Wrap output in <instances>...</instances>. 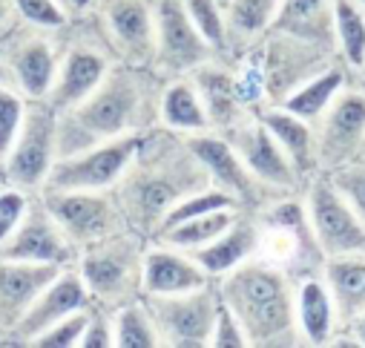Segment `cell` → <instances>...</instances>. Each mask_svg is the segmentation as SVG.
Masks as SVG:
<instances>
[{
  "mask_svg": "<svg viewBox=\"0 0 365 348\" xmlns=\"http://www.w3.org/2000/svg\"><path fill=\"white\" fill-rule=\"evenodd\" d=\"M18 21L38 29H63L69 24L63 6L58 0H12Z\"/></svg>",
  "mask_w": 365,
  "mask_h": 348,
  "instance_id": "obj_39",
  "label": "cell"
},
{
  "mask_svg": "<svg viewBox=\"0 0 365 348\" xmlns=\"http://www.w3.org/2000/svg\"><path fill=\"white\" fill-rule=\"evenodd\" d=\"M259 247V222L256 213L242 208L239 216L230 222V227L225 233H219L210 245L193 250L190 256L207 271L210 280H222L225 274H230L233 268H239L242 262L256 256Z\"/></svg>",
  "mask_w": 365,
  "mask_h": 348,
  "instance_id": "obj_23",
  "label": "cell"
},
{
  "mask_svg": "<svg viewBox=\"0 0 365 348\" xmlns=\"http://www.w3.org/2000/svg\"><path fill=\"white\" fill-rule=\"evenodd\" d=\"M86 314L89 308H81L58 322H52L49 328H43L29 348H78L81 342V334H83V325H86Z\"/></svg>",
  "mask_w": 365,
  "mask_h": 348,
  "instance_id": "obj_38",
  "label": "cell"
},
{
  "mask_svg": "<svg viewBox=\"0 0 365 348\" xmlns=\"http://www.w3.org/2000/svg\"><path fill=\"white\" fill-rule=\"evenodd\" d=\"M190 78L196 83L199 96H202V104H205L207 118H210V127L216 133H227V130H233L236 124H242L245 118L253 116V110L245 104V98L239 93L233 66H230V61L225 55H216L207 63L196 66L190 72Z\"/></svg>",
  "mask_w": 365,
  "mask_h": 348,
  "instance_id": "obj_20",
  "label": "cell"
},
{
  "mask_svg": "<svg viewBox=\"0 0 365 348\" xmlns=\"http://www.w3.org/2000/svg\"><path fill=\"white\" fill-rule=\"evenodd\" d=\"M150 239L135 230H121L98 245L78 250L72 268L89 291L93 305L115 311L127 302L141 300L144 253Z\"/></svg>",
  "mask_w": 365,
  "mask_h": 348,
  "instance_id": "obj_4",
  "label": "cell"
},
{
  "mask_svg": "<svg viewBox=\"0 0 365 348\" xmlns=\"http://www.w3.org/2000/svg\"><path fill=\"white\" fill-rule=\"evenodd\" d=\"M161 83L155 69L115 63L81 104L58 113V158L158 127Z\"/></svg>",
  "mask_w": 365,
  "mask_h": 348,
  "instance_id": "obj_2",
  "label": "cell"
},
{
  "mask_svg": "<svg viewBox=\"0 0 365 348\" xmlns=\"http://www.w3.org/2000/svg\"><path fill=\"white\" fill-rule=\"evenodd\" d=\"M294 305H297V328L302 345H331L339 331L334 297L322 280V274H308L294 280Z\"/></svg>",
  "mask_w": 365,
  "mask_h": 348,
  "instance_id": "obj_24",
  "label": "cell"
},
{
  "mask_svg": "<svg viewBox=\"0 0 365 348\" xmlns=\"http://www.w3.org/2000/svg\"><path fill=\"white\" fill-rule=\"evenodd\" d=\"M58 158V113L46 101H29L24 124L0 158V185L41 193Z\"/></svg>",
  "mask_w": 365,
  "mask_h": 348,
  "instance_id": "obj_6",
  "label": "cell"
},
{
  "mask_svg": "<svg viewBox=\"0 0 365 348\" xmlns=\"http://www.w3.org/2000/svg\"><path fill=\"white\" fill-rule=\"evenodd\" d=\"M325 176L331 179V185L339 190V196L351 205V210L365 225V158H354V161L325 173Z\"/></svg>",
  "mask_w": 365,
  "mask_h": 348,
  "instance_id": "obj_36",
  "label": "cell"
},
{
  "mask_svg": "<svg viewBox=\"0 0 365 348\" xmlns=\"http://www.w3.org/2000/svg\"><path fill=\"white\" fill-rule=\"evenodd\" d=\"M4 259H15V262H35V265H58L66 268L75 262V247L72 242L63 236L61 225L52 219L49 208L43 205V199L35 193L21 225L15 227V233L4 242L0 247Z\"/></svg>",
  "mask_w": 365,
  "mask_h": 348,
  "instance_id": "obj_17",
  "label": "cell"
},
{
  "mask_svg": "<svg viewBox=\"0 0 365 348\" xmlns=\"http://www.w3.org/2000/svg\"><path fill=\"white\" fill-rule=\"evenodd\" d=\"M58 4L63 6V12H66L69 21H81V18H86L89 12L96 9L98 0H58Z\"/></svg>",
  "mask_w": 365,
  "mask_h": 348,
  "instance_id": "obj_43",
  "label": "cell"
},
{
  "mask_svg": "<svg viewBox=\"0 0 365 348\" xmlns=\"http://www.w3.org/2000/svg\"><path fill=\"white\" fill-rule=\"evenodd\" d=\"M78 348H115V331H113V311L101 305H89L86 325L81 334Z\"/></svg>",
  "mask_w": 365,
  "mask_h": 348,
  "instance_id": "obj_40",
  "label": "cell"
},
{
  "mask_svg": "<svg viewBox=\"0 0 365 348\" xmlns=\"http://www.w3.org/2000/svg\"><path fill=\"white\" fill-rule=\"evenodd\" d=\"M256 55V63L264 78V98L267 104H279L288 98L297 86L319 75L325 66H331V55L322 46L297 41L282 32H267L256 46H250Z\"/></svg>",
  "mask_w": 365,
  "mask_h": 348,
  "instance_id": "obj_11",
  "label": "cell"
},
{
  "mask_svg": "<svg viewBox=\"0 0 365 348\" xmlns=\"http://www.w3.org/2000/svg\"><path fill=\"white\" fill-rule=\"evenodd\" d=\"M89 15L118 63L153 69L155 0H98Z\"/></svg>",
  "mask_w": 365,
  "mask_h": 348,
  "instance_id": "obj_10",
  "label": "cell"
},
{
  "mask_svg": "<svg viewBox=\"0 0 365 348\" xmlns=\"http://www.w3.org/2000/svg\"><path fill=\"white\" fill-rule=\"evenodd\" d=\"M282 0H230L225 6L227 18V58L256 46L273 26Z\"/></svg>",
  "mask_w": 365,
  "mask_h": 348,
  "instance_id": "obj_29",
  "label": "cell"
},
{
  "mask_svg": "<svg viewBox=\"0 0 365 348\" xmlns=\"http://www.w3.org/2000/svg\"><path fill=\"white\" fill-rule=\"evenodd\" d=\"M305 210L319 250L328 256L365 253V225L339 196L325 173H317L305 182Z\"/></svg>",
  "mask_w": 365,
  "mask_h": 348,
  "instance_id": "obj_12",
  "label": "cell"
},
{
  "mask_svg": "<svg viewBox=\"0 0 365 348\" xmlns=\"http://www.w3.org/2000/svg\"><path fill=\"white\" fill-rule=\"evenodd\" d=\"M256 118L270 130L273 138L279 141V147L294 161L302 182L317 176L319 173V164H317V130H314L311 121L288 113L279 104H267V107L256 110Z\"/></svg>",
  "mask_w": 365,
  "mask_h": 348,
  "instance_id": "obj_25",
  "label": "cell"
},
{
  "mask_svg": "<svg viewBox=\"0 0 365 348\" xmlns=\"http://www.w3.org/2000/svg\"><path fill=\"white\" fill-rule=\"evenodd\" d=\"M115 348H161V337L144 297L113 311Z\"/></svg>",
  "mask_w": 365,
  "mask_h": 348,
  "instance_id": "obj_32",
  "label": "cell"
},
{
  "mask_svg": "<svg viewBox=\"0 0 365 348\" xmlns=\"http://www.w3.org/2000/svg\"><path fill=\"white\" fill-rule=\"evenodd\" d=\"M345 90V72L342 66H325L319 75H314L311 81H305L302 86H297V90L279 101V107H285L288 113L317 124V118L331 107V101Z\"/></svg>",
  "mask_w": 365,
  "mask_h": 348,
  "instance_id": "obj_30",
  "label": "cell"
},
{
  "mask_svg": "<svg viewBox=\"0 0 365 348\" xmlns=\"http://www.w3.org/2000/svg\"><path fill=\"white\" fill-rule=\"evenodd\" d=\"M58 271V265L15 262L0 256V331H12L21 322V317Z\"/></svg>",
  "mask_w": 365,
  "mask_h": 348,
  "instance_id": "obj_22",
  "label": "cell"
},
{
  "mask_svg": "<svg viewBox=\"0 0 365 348\" xmlns=\"http://www.w3.org/2000/svg\"><path fill=\"white\" fill-rule=\"evenodd\" d=\"M210 348H250L242 322L233 317V311H230L225 302L219 305V314H216V319H213Z\"/></svg>",
  "mask_w": 365,
  "mask_h": 348,
  "instance_id": "obj_42",
  "label": "cell"
},
{
  "mask_svg": "<svg viewBox=\"0 0 365 348\" xmlns=\"http://www.w3.org/2000/svg\"><path fill=\"white\" fill-rule=\"evenodd\" d=\"M158 127H164L175 135H185V138L213 130L207 110L202 104V96H199L190 75L164 78L161 96H158Z\"/></svg>",
  "mask_w": 365,
  "mask_h": 348,
  "instance_id": "obj_27",
  "label": "cell"
},
{
  "mask_svg": "<svg viewBox=\"0 0 365 348\" xmlns=\"http://www.w3.org/2000/svg\"><path fill=\"white\" fill-rule=\"evenodd\" d=\"M270 32H282L297 41L334 52L336 49L334 0H282Z\"/></svg>",
  "mask_w": 365,
  "mask_h": 348,
  "instance_id": "obj_26",
  "label": "cell"
},
{
  "mask_svg": "<svg viewBox=\"0 0 365 348\" xmlns=\"http://www.w3.org/2000/svg\"><path fill=\"white\" fill-rule=\"evenodd\" d=\"M61 35L63 29H38L18 21L0 38V58L29 101H43L49 93L61 61Z\"/></svg>",
  "mask_w": 365,
  "mask_h": 348,
  "instance_id": "obj_9",
  "label": "cell"
},
{
  "mask_svg": "<svg viewBox=\"0 0 365 348\" xmlns=\"http://www.w3.org/2000/svg\"><path fill=\"white\" fill-rule=\"evenodd\" d=\"M222 135L230 141V147L239 153V158L250 170V176L264 190H270V193H299L305 188L294 161L285 155V150L279 147L277 138L270 135V130L256 118V113L250 118H245L242 124H236L233 130L222 133Z\"/></svg>",
  "mask_w": 365,
  "mask_h": 348,
  "instance_id": "obj_15",
  "label": "cell"
},
{
  "mask_svg": "<svg viewBox=\"0 0 365 348\" xmlns=\"http://www.w3.org/2000/svg\"><path fill=\"white\" fill-rule=\"evenodd\" d=\"M190 144V150L196 153V158L202 161V167L207 170V179L213 188L230 193L242 208L253 210L259 208L262 202H267L270 196H277V193H270L264 190L253 176H250V170L245 167V161L239 158V153L230 147V141L216 133V130H207V133H196V135H187L185 138Z\"/></svg>",
  "mask_w": 365,
  "mask_h": 348,
  "instance_id": "obj_19",
  "label": "cell"
},
{
  "mask_svg": "<svg viewBox=\"0 0 365 348\" xmlns=\"http://www.w3.org/2000/svg\"><path fill=\"white\" fill-rule=\"evenodd\" d=\"M115 55L98 32L93 15L81 21H69L61 35V61L55 81L46 93V104L55 113H66L81 104L115 66Z\"/></svg>",
  "mask_w": 365,
  "mask_h": 348,
  "instance_id": "obj_5",
  "label": "cell"
},
{
  "mask_svg": "<svg viewBox=\"0 0 365 348\" xmlns=\"http://www.w3.org/2000/svg\"><path fill=\"white\" fill-rule=\"evenodd\" d=\"M15 24H18L15 4H12V0H0V38H4Z\"/></svg>",
  "mask_w": 365,
  "mask_h": 348,
  "instance_id": "obj_44",
  "label": "cell"
},
{
  "mask_svg": "<svg viewBox=\"0 0 365 348\" xmlns=\"http://www.w3.org/2000/svg\"><path fill=\"white\" fill-rule=\"evenodd\" d=\"M322 280L334 297L339 328L365 311V253L328 256L322 262Z\"/></svg>",
  "mask_w": 365,
  "mask_h": 348,
  "instance_id": "obj_28",
  "label": "cell"
},
{
  "mask_svg": "<svg viewBox=\"0 0 365 348\" xmlns=\"http://www.w3.org/2000/svg\"><path fill=\"white\" fill-rule=\"evenodd\" d=\"M181 6H185L193 26L202 32V38L219 55H225L227 52V18L219 0H181Z\"/></svg>",
  "mask_w": 365,
  "mask_h": 348,
  "instance_id": "obj_35",
  "label": "cell"
},
{
  "mask_svg": "<svg viewBox=\"0 0 365 348\" xmlns=\"http://www.w3.org/2000/svg\"><path fill=\"white\" fill-rule=\"evenodd\" d=\"M242 208H225V210H213V213H205V216H196V219H187L181 225H173L167 230H161L155 239L164 242V245H173V247H181V250H199L205 245H210L219 233H225L230 227V222L239 216Z\"/></svg>",
  "mask_w": 365,
  "mask_h": 348,
  "instance_id": "obj_31",
  "label": "cell"
},
{
  "mask_svg": "<svg viewBox=\"0 0 365 348\" xmlns=\"http://www.w3.org/2000/svg\"><path fill=\"white\" fill-rule=\"evenodd\" d=\"M0 86H15V78H12V72H9L4 58H0Z\"/></svg>",
  "mask_w": 365,
  "mask_h": 348,
  "instance_id": "obj_46",
  "label": "cell"
},
{
  "mask_svg": "<svg viewBox=\"0 0 365 348\" xmlns=\"http://www.w3.org/2000/svg\"><path fill=\"white\" fill-rule=\"evenodd\" d=\"M345 328H348V334L354 337V342L365 345V311H362L359 317H354V319H351V322H348Z\"/></svg>",
  "mask_w": 365,
  "mask_h": 348,
  "instance_id": "obj_45",
  "label": "cell"
},
{
  "mask_svg": "<svg viewBox=\"0 0 365 348\" xmlns=\"http://www.w3.org/2000/svg\"><path fill=\"white\" fill-rule=\"evenodd\" d=\"M29 98L18 90V86H0V158L6 155L9 144L15 141L24 116H26Z\"/></svg>",
  "mask_w": 365,
  "mask_h": 348,
  "instance_id": "obj_37",
  "label": "cell"
},
{
  "mask_svg": "<svg viewBox=\"0 0 365 348\" xmlns=\"http://www.w3.org/2000/svg\"><path fill=\"white\" fill-rule=\"evenodd\" d=\"M141 135L113 138L96 147L78 150L72 155L55 158L43 190H113L115 182L121 179V173L127 170Z\"/></svg>",
  "mask_w": 365,
  "mask_h": 348,
  "instance_id": "obj_13",
  "label": "cell"
},
{
  "mask_svg": "<svg viewBox=\"0 0 365 348\" xmlns=\"http://www.w3.org/2000/svg\"><path fill=\"white\" fill-rule=\"evenodd\" d=\"M213 282L207 271L196 259L173 245L150 239L144 253V277H141V297H167V294H185Z\"/></svg>",
  "mask_w": 365,
  "mask_h": 348,
  "instance_id": "obj_21",
  "label": "cell"
},
{
  "mask_svg": "<svg viewBox=\"0 0 365 348\" xmlns=\"http://www.w3.org/2000/svg\"><path fill=\"white\" fill-rule=\"evenodd\" d=\"M38 196L72 242L75 253L130 227L113 190H41Z\"/></svg>",
  "mask_w": 365,
  "mask_h": 348,
  "instance_id": "obj_7",
  "label": "cell"
},
{
  "mask_svg": "<svg viewBox=\"0 0 365 348\" xmlns=\"http://www.w3.org/2000/svg\"><path fill=\"white\" fill-rule=\"evenodd\" d=\"M219 52L202 38L187 18L181 0H155V61L153 69L161 78L190 75Z\"/></svg>",
  "mask_w": 365,
  "mask_h": 348,
  "instance_id": "obj_14",
  "label": "cell"
},
{
  "mask_svg": "<svg viewBox=\"0 0 365 348\" xmlns=\"http://www.w3.org/2000/svg\"><path fill=\"white\" fill-rule=\"evenodd\" d=\"M219 4H222V6H227V4H230V0H219Z\"/></svg>",
  "mask_w": 365,
  "mask_h": 348,
  "instance_id": "obj_48",
  "label": "cell"
},
{
  "mask_svg": "<svg viewBox=\"0 0 365 348\" xmlns=\"http://www.w3.org/2000/svg\"><path fill=\"white\" fill-rule=\"evenodd\" d=\"M314 130L319 173H331L359 158L365 147V96L356 90H342L317 118Z\"/></svg>",
  "mask_w": 365,
  "mask_h": 348,
  "instance_id": "obj_16",
  "label": "cell"
},
{
  "mask_svg": "<svg viewBox=\"0 0 365 348\" xmlns=\"http://www.w3.org/2000/svg\"><path fill=\"white\" fill-rule=\"evenodd\" d=\"M336 46L354 69H365V15L354 0H334Z\"/></svg>",
  "mask_w": 365,
  "mask_h": 348,
  "instance_id": "obj_33",
  "label": "cell"
},
{
  "mask_svg": "<svg viewBox=\"0 0 365 348\" xmlns=\"http://www.w3.org/2000/svg\"><path fill=\"white\" fill-rule=\"evenodd\" d=\"M225 208H242V205H239L230 193H225V190L207 185V188L193 190V193H187L185 199H181V202L164 216L158 233L167 230V227H173V225H181V222L196 219V216H205V213H213V210H225ZM158 233H155V236H158ZM155 236H153V239H155Z\"/></svg>",
  "mask_w": 365,
  "mask_h": 348,
  "instance_id": "obj_34",
  "label": "cell"
},
{
  "mask_svg": "<svg viewBox=\"0 0 365 348\" xmlns=\"http://www.w3.org/2000/svg\"><path fill=\"white\" fill-rule=\"evenodd\" d=\"M354 4H356V6H359V9L365 12V0H354Z\"/></svg>",
  "mask_w": 365,
  "mask_h": 348,
  "instance_id": "obj_47",
  "label": "cell"
},
{
  "mask_svg": "<svg viewBox=\"0 0 365 348\" xmlns=\"http://www.w3.org/2000/svg\"><path fill=\"white\" fill-rule=\"evenodd\" d=\"M93 300H89V291L86 285L81 282L78 271L72 265L61 268L52 282L38 294V300L29 305V311L21 317V322L12 328V331H4L0 334V345H18V348H29L32 339L49 328L52 322L81 311V308H89Z\"/></svg>",
  "mask_w": 365,
  "mask_h": 348,
  "instance_id": "obj_18",
  "label": "cell"
},
{
  "mask_svg": "<svg viewBox=\"0 0 365 348\" xmlns=\"http://www.w3.org/2000/svg\"><path fill=\"white\" fill-rule=\"evenodd\" d=\"M207 185V170L202 167L185 135L153 127L138 138V147L113 193L124 210L130 230L153 239L164 216L181 199Z\"/></svg>",
  "mask_w": 365,
  "mask_h": 348,
  "instance_id": "obj_1",
  "label": "cell"
},
{
  "mask_svg": "<svg viewBox=\"0 0 365 348\" xmlns=\"http://www.w3.org/2000/svg\"><path fill=\"white\" fill-rule=\"evenodd\" d=\"M362 150H365V147H362ZM359 158H365V155H359Z\"/></svg>",
  "mask_w": 365,
  "mask_h": 348,
  "instance_id": "obj_49",
  "label": "cell"
},
{
  "mask_svg": "<svg viewBox=\"0 0 365 348\" xmlns=\"http://www.w3.org/2000/svg\"><path fill=\"white\" fill-rule=\"evenodd\" d=\"M29 202H32V193H24V190L9 188V185H0V247H4V242L21 225Z\"/></svg>",
  "mask_w": 365,
  "mask_h": 348,
  "instance_id": "obj_41",
  "label": "cell"
},
{
  "mask_svg": "<svg viewBox=\"0 0 365 348\" xmlns=\"http://www.w3.org/2000/svg\"><path fill=\"white\" fill-rule=\"evenodd\" d=\"M144 305L155 319L161 348H210L213 319L222 305L216 280L185 294L144 297Z\"/></svg>",
  "mask_w": 365,
  "mask_h": 348,
  "instance_id": "obj_8",
  "label": "cell"
},
{
  "mask_svg": "<svg viewBox=\"0 0 365 348\" xmlns=\"http://www.w3.org/2000/svg\"><path fill=\"white\" fill-rule=\"evenodd\" d=\"M222 302L242 322L250 348L302 345L294 305V277L253 256L222 280H216Z\"/></svg>",
  "mask_w": 365,
  "mask_h": 348,
  "instance_id": "obj_3",
  "label": "cell"
}]
</instances>
